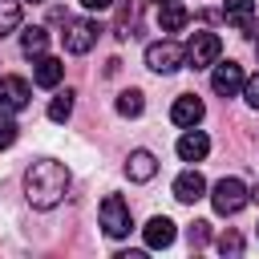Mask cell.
Wrapping results in <instances>:
<instances>
[{
  "label": "cell",
  "mask_w": 259,
  "mask_h": 259,
  "mask_svg": "<svg viewBox=\"0 0 259 259\" xmlns=\"http://www.w3.org/2000/svg\"><path fill=\"white\" fill-rule=\"evenodd\" d=\"M247 198H251V190H247L239 178H219V182H214V194H210V206H214L219 214H239V210L247 206Z\"/></svg>",
  "instance_id": "7a4b0ae2"
},
{
  "label": "cell",
  "mask_w": 259,
  "mask_h": 259,
  "mask_svg": "<svg viewBox=\"0 0 259 259\" xmlns=\"http://www.w3.org/2000/svg\"><path fill=\"white\" fill-rule=\"evenodd\" d=\"M251 198H255V202H259V186H255V190H251Z\"/></svg>",
  "instance_id": "4316f807"
},
{
  "label": "cell",
  "mask_w": 259,
  "mask_h": 259,
  "mask_svg": "<svg viewBox=\"0 0 259 259\" xmlns=\"http://www.w3.org/2000/svg\"><path fill=\"white\" fill-rule=\"evenodd\" d=\"M16 138H20V125H16L8 113H0V150H8Z\"/></svg>",
  "instance_id": "7402d4cb"
},
{
  "label": "cell",
  "mask_w": 259,
  "mask_h": 259,
  "mask_svg": "<svg viewBox=\"0 0 259 259\" xmlns=\"http://www.w3.org/2000/svg\"><path fill=\"white\" fill-rule=\"evenodd\" d=\"M32 4H40V0H32Z\"/></svg>",
  "instance_id": "f1b7e54d"
},
{
  "label": "cell",
  "mask_w": 259,
  "mask_h": 259,
  "mask_svg": "<svg viewBox=\"0 0 259 259\" xmlns=\"http://www.w3.org/2000/svg\"><path fill=\"white\" fill-rule=\"evenodd\" d=\"M243 97H247V105H251V109H259V73L243 81Z\"/></svg>",
  "instance_id": "d4e9b609"
},
{
  "label": "cell",
  "mask_w": 259,
  "mask_h": 259,
  "mask_svg": "<svg viewBox=\"0 0 259 259\" xmlns=\"http://www.w3.org/2000/svg\"><path fill=\"white\" fill-rule=\"evenodd\" d=\"M146 65H150L154 73H174V69L186 65V49H182L178 40H154V45L146 49Z\"/></svg>",
  "instance_id": "5b68a950"
},
{
  "label": "cell",
  "mask_w": 259,
  "mask_h": 259,
  "mask_svg": "<svg viewBox=\"0 0 259 259\" xmlns=\"http://www.w3.org/2000/svg\"><path fill=\"white\" fill-rule=\"evenodd\" d=\"M89 12H105V8H113V0H81Z\"/></svg>",
  "instance_id": "484cf974"
},
{
  "label": "cell",
  "mask_w": 259,
  "mask_h": 259,
  "mask_svg": "<svg viewBox=\"0 0 259 259\" xmlns=\"http://www.w3.org/2000/svg\"><path fill=\"white\" fill-rule=\"evenodd\" d=\"M154 4H162V0H154Z\"/></svg>",
  "instance_id": "83f0119b"
},
{
  "label": "cell",
  "mask_w": 259,
  "mask_h": 259,
  "mask_svg": "<svg viewBox=\"0 0 259 259\" xmlns=\"http://www.w3.org/2000/svg\"><path fill=\"white\" fill-rule=\"evenodd\" d=\"M219 53H223L219 32H194V36L186 40V65H190V69H210V65L219 61Z\"/></svg>",
  "instance_id": "3957f363"
},
{
  "label": "cell",
  "mask_w": 259,
  "mask_h": 259,
  "mask_svg": "<svg viewBox=\"0 0 259 259\" xmlns=\"http://www.w3.org/2000/svg\"><path fill=\"white\" fill-rule=\"evenodd\" d=\"M28 97H32V89L24 77H0V113L12 117L20 109H28Z\"/></svg>",
  "instance_id": "52a82bcc"
},
{
  "label": "cell",
  "mask_w": 259,
  "mask_h": 259,
  "mask_svg": "<svg viewBox=\"0 0 259 259\" xmlns=\"http://www.w3.org/2000/svg\"><path fill=\"white\" fill-rule=\"evenodd\" d=\"M101 227H105V235H109V239L130 235L134 219H130V206H125V198H121V194H105V198H101Z\"/></svg>",
  "instance_id": "277c9868"
},
{
  "label": "cell",
  "mask_w": 259,
  "mask_h": 259,
  "mask_svg": "<svg viewBox=\"0 0 259 259\" xmlns=\"http://www.w3.org/2000/svg\"><path fill=\"white\" fill-rule=\"evenodd\" d=\"M69 190V166L57 158H36L24 170V198L36 210H53Z\"/></svg>",
  "instance_id": "6da1fadb"
},
{
  "label": "cell",
  "mask_w": 259,
  "mask_h": 259,
  "mask_svg": "<svg viewBox=\"0 0 259 259\" xmlns=\"http://www.w3.org/2000/svg\"><path fill=\"white\" fill-rule=\"evenodd\" d=\"M125 174H130L134 182H150V178L158 174V158H154L150 150H134V154L125 158Z\"/></svg>",
  "instance_id": "5bb4252c"
},
{
  "label": "cell",
  "mask_w": 259,
  "mask_h": 259,
  "mask_svg": "<svg viewBox=\"0 0 259 259\" xmlns=\"http://www.w3.org/2000/svg\"><path fill=\"white\" fill-rule=\"evenodd\" d=\"M20 28V0H0V36Z\"/></svg>",
  "instance_id": "ffe728a7"
},
{
  "label": "cell",
  "mask_w": 259,
  "mask_h": 259,
  "mask_svg": "<svg viewBox=\"0 0 259 259\" xmlns=\"http://www.w3.org/2000/svg\"><path fill=\"white\" fill-rule=\"evenodd\" d=\"M223 20L231 28H239L243 36H255L259 24H255V0H227L223 4Z\"/></svg>",
  "instance_id": "9c48e42d"
},
{
  "label": "cell",
  "mask_w": 259,
  "mask_h": 259,
  "mask_svg": "<svg viewBox=\"0 0 259 259\" xmlns=\"http://www.w3.org/2000/svg\"><path fill=\"white\" fill-rule=\"evenodd\" d=\"M138 12H142V0H130L121 12H117V40H130V36H138Z\"/></svg>",
  "instance_id": "e0dca14e"
},
{
  "label": "cell",
  "mask_w": 259,
  "mask_h": 259,
  "mask_svg": "<svg viewBox=\"0 0 259 259\" xmlns=\"http://www.w3.org/2000/svg\"><path fill=\"white\" fill-rule=\"evenodd\" d=\"M65 28H69V32H65V49H69L73 57H85V53L97 45V32H101L97 20H65Z\"/></svg>",
  "instance_id": "8992f818"
},
{
  "label": "cell",
  "mask_w": 259,
  "mask_h": 259,
  "mask_svg": "<svg viewBox=\"0 0 259 259\" xmlns=\"http://www.w3.org/2000/svg\"><path fill=\"white\" fill-rule=\"evenodd\" d=\"M170 243H174V223H170L166 214H154V219L146 223V247L162 251V247H170Z\"/></svg>",
  "instance_id": "9a60e30c"
},
{
  "label": "cell",
  "mask_w": 259,
  "mask_h": 259,
  "mask_svg": "<svg viewBox=\"0 0 259 259\" xmlns=\"http://www.w3.org/2000/svg\"><path fill=\"white\" fill-rule=\"evenodd\" d=\"M243 65H235V61H214V73H210V89L219 93V97H235L239 89H243Z\"/></svg>",
  "instance_id": "ba28073f"
},
{
  "label": "cell",
  "mask_w": 259,
  "mask_h": 259,
  "mask_svg": "<svg viewBox=\"0 0 259 259\" xmlns=\"http://www.w3.org/2000/svg\"><path fill=\"white\" fill-rule=\"evenodd\" d=\"M202 113H206V105H202V97H194V93H182V97L170 105V121H174V125H182V130L198 125V121H202Z\"/></svg>",
  "instance_id": "30bf717a"
},
{
  "label": "cell",
  "mask_w": 259,
  "mask_h": 259,
  "mask_svg": "<svg viewBox=\"0 0 259 259\" xmlns=\"http://www.w3.org/2000/svg\"><path fill=\"white\" fill-rule=\"evenodd\" d=\"M69 113H73V89L57 93V97L49 101V117H53V121H69Z\"/></svg>",
  "instance_id": "44dd1931"
},
{
  "label": "cell",
  "mask_w": 259,
  "mask_h": 259,
  "mask_svg": "<svg viewBox=\"0 0 259 259\" xmlns=\"http://www.w3.org/2000/svg\"><path fill=\"white\" fill-rule=\"evenodd\" d=\"M61 77H65V65H61L57 57H45V53H40V57H36V69H32V81H36L40 89H53Z\"/></svg>",
  "instance_id": "2e32d148"
},
{
  "label": "cell",
  "mask_w": 259,
  "mask_h": 259,
  "mask_svg": "<svg viewBox=\"0 0 259 259\" xmlns=\"http://www.w3.org/2000/svg\"><path fill=\"white\" fill-rule=\"evenodd\" d=\"M255 49H259V45H255Z\"/></svg>",
  "instance_id": "f546056e"
},
{
  "label": "cell",
  "mask_w": 259,
  "mask_h": 259,
  "mask_svg": "<svg viewBox=\"0 0 259 259\" xmlns=\"http://www.w3.org/2000/svg\"><path fill=\"white\" fill-rule=\"evenodd\" d=\"M206 194V178L198 174V170H182L178 178H174V198L178 202H198Z\"/></svg>",
  "instance_id": "7c38bea8"
},
{
  "label": "cell",
  "mask_w": 259,
  "mask_h": 259,
  "mask_svg": "<svg viewBox=\"0 0 259 259\" xmlns=\"http://www.w3.org/2000/svg\"><path fill=\"white\" fill-rule=\"evenodd\" d=\"M206 243H210V223L198 219V223L190 227V247H206Z\"/></svg>",
  "instance_id": "603a6c76"
},
{
  "label": "cell",
  "mask_w": 259,
  "mask_h": 259,
  "mask_svg": "<svg viewBox=\"0 0 259 259\" xmlns=\"http://www.w3.org/2000/svg\"><path fill=\"white\" fill-rule=\"evenodd\" d=\"M142 109H146L142 89H121V93H117V113H121V117H138Z\"/></svg>",
  "instance_id": "d6986e66"
},
{
  "label": "cell",
  "mask_w": 259,
  "mask_h": 259,
  "mask_svg": "<svg viewBox=\"0 0 259 259\" xmlns=\"http://www.w3.org/2000/svg\"><path fill=\"white\" fill-rule=\"evenodd\" d=\"M219 251H223V255H239V251H243V239H239L235 231H227V235L219 239Z\"/></svg>",
  "instance_id": "cb8c5ba5"
},
{
  "label": "cell",
  "mask_w": 259,
  "mask_h": 259,
  "mask_svg": "<svg viewBox=\"0 0 259 259\" xmlns=\"http://www.w3.org/2000/svg\"><path fill=\"white\" fill-rule=\"evenodd\" d=\"M20 49H24L28 57H40V53L49 49V32H45L40 24H28V28L20 32Z\"/></svg>",
  "instance_id": "ac0fdd59"
},
{
  "label": "cell",
  "mask_w": 259,
  "mask_h": 259,
  "mask_svg": "<svg viewBox=\"0 0 259 259\" xmlns=\"http://www.w3.org/2000/svg\"><path fill=\"white\" fill-rule=\"evenodd\" d=\"M186 20H190V8L182 0H162V8H158V28L162 32H178V28H186Z\"/></svg>",
  "instance_id": "4fadbf2b"
},
{
  "label": "cell",
  "mask_w": 259,
  "mask_h": 259,
  "mask_svg": "<svg viewBox=\"0 0 259 259\" xmlns=\"http://www.w3.org/2000/svg\"><path fill=\"white\" fill-rule=\"evenodd\" d=\"M206 154H210V138L190 125V130L178 138V158H182V162H202Z\"/></svg>",
  "instance_id": "8fae6325"
}]
</instances>
